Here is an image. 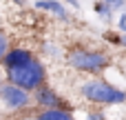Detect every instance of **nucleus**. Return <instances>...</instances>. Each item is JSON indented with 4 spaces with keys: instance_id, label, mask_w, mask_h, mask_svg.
I'll return each instance as SVG.
<instances>
[{
    "instance_id": "nucleus-2",
    "label": "nucleus",
    "mask_w": 126,
    "mask_h": 120,
    "mask_svg": "<svg viewBox=\"0 0 126 120\" xmlns=\"http://www.w3.org/2000/svg\"><path fill=\"white\" fill-rule=\"evenodd\" d=\"M82 96L95 105H122L126 102V91L109 85L102 78H93L82 85Z\"/></svg>"
},
{
    "instance_id": "nucleus-4",
    "label": "nucleus",
    "mask_w": 126,
    "mask_h": 120,
    "mask_svg": "<svg viewBox=\"0 0 126 120\" xmlns=\"http://www.w3.org/2000/svg\"><path fill=\"white\" fill-rule=\"evenodd\" d=\"M0 100H2V105H4L7 109H13V111H18V109H27V107L31 105V96H29V91L22 89V87L11 85V82H7V85L0 87Z\"/></svg>"
},
{
    "instance_id": "nucleus-6",
    "label": "nucleus",
    "mask_w": 126,
    "mask_h": 120,
    "mask_svg": "<svg viewBox=\"0 0 126 120\" xmlns=\"http://www.w3.org/2000/svg\"><path fill=\"white\" fill-rule=\"evenodd\" d=\"M33 56H31V51L29 49H22V47H16V49H9L4 56H2V67L4 69H11V67H18V65H22V62H27V60H31Z\"/></svg>"
},
{
    "instance_id": "nucleus-16",
    "label": "nucleus",
    "mask_w": 126,
    "mask_h": 120,
    "mask_svg": "<svg viewBox=\"0 0 126 120\" xmlns=\"http://www.w3.org/2000/svg\"><path fill=\"white\" fill-rule=\"evenodd\" d=\"M13 2H16V4H24V0H13Z\"/></svg>"
},
{
    "instance_id": "nucleus-14",
    "label": "nucleus",
    "mask_w": 126,
    "mask_h": 120,
    "mask_svg": "<svg viewBox=\"0 0 126 120\" xmlns=\"http://www.w3.org/2000/svg\"><path fill=\"white\" fill-rule=\"evenodd\" d=\"M89 120H104V116L100 111H95V114H89Z\"/></svg>"
},
{
    "instance_id": "nucleus-17",
    "label": "nucleus",
    "mask_w": 126,
    "mask_h": 120,
    "mask_svg": "<svg viewBox=\"0 0 126 120\" xmlns=\"http://www.w3.org/2000/svg\"><path fill=\"white\" fill-rule=\"evenodd\" d=\"M0 87H2V82H0Z\"/></svg>"
},
{
    "instance_id": "nucleus-15",
    "label": "nucleus",
    "mask_w": 126,
    "mask_h": 120,
    "mask_svg": "<svg viewBox=\"0 0 126 120\" xmlns=\"http://www.w3.org/2000/svg\"><path fill=\"white\" fill-rule=\"evenodd\" d=\"M64 2H69L71 7H75V9H80V2H78V0H64Z\"/></svg>"
},
{
    "instance_id": "nucleus-10",
    "label": "nucleus",
    "mask_w": 126,
    "mask_h": 120,
    "mask_svg": "<svg viewBox=\"0 0 126 120\" xmlns=\"http://www.w3.org/2000/svg\"><path fill=\"white\" fill-rule=\"evenodd\" d=\"M7 47H9V40H7L4 33H0V60H2V56L7 53Z\"/></svg>"
},
{
    "instance_id": "nucleus-8",
    "label": "nucleus",
    "mask_w": 126,
    "mask_h": 120,
    "mask_svg": "<svg viewBox=\"0 0 126 120\" xmlns=\"http://www.w3.org/2000/svg\"><path fill=\"white\" fill-rule=\"evenodd\" d=\"M40 120H73L71 111L62 109V107H53V109H42L40 111Z\"/></svg>"
},
{
    "instance_id": "nucleus-9",
    "label": "nucleus",
    "mask_w": 126,
    "mask_h": 120,
    "mask_svg": "<svg viewBox=\"0 0 126 120\" xmlns=\"http://www.w3.org/2000/svg\"><path fill=\"white\" fill-rule=\"evenodd\" d=\"M93 9H95V13H97V16H102V18L111 20V13H113V7H111L109 2H104V0H97V2L93 4Z\"/></svg>"
},
{
    "instance_id": "nucleus-5",
    "label": "nucleus",
    "mask_w": 126,
    "mask_h": 120,
    "mask_svg": "<svg viewBox=\"0 0 126 120\" xmlns=\"http://www.w3.org/2000/svg\"><path fill=\"white\" fill-rule=\"evenodd\" d=\"M33 91H35L33 102H35L38 107H42V109H53V107H60V96H58L51 87L40 85V87H35Z\"/></svg>"
},
{
    "instance_id": "nucleus-3",
    "label": "nucleus",
    "mask_w": 126,
    "mask_h": 120,
    "mask_svg": "<svg viewBox=\"0 0 126 120\" xmlns=\"http://www.w3.org/2000/svg\"><path fill=\"white\" fill-rule=\"evenodd\" d=\"M69 67L78 69V71H86V73H100L104 69H109L111 58L104 51H91V49H71L66 56Z\"/></svg>"
},
{
    "instance_id": "nucleus-12",
    "label": "nucleus",
    "mask_w": 126,
    "mask_h": 120,
    "mask_svg": "<svg viewBox=\"0 0 126 120\" xmlns=\"http://www.w3.org/2000/svg\"><path fill=\"white\" fill-rule=\"evenodd\" d=\"M104 38H106L109 42H113V45H120V36H115V33H111V31H109V33H104Z\"/></svg>"
},
{
    "instance_id": "nucleus-11",
    "label": "nucleus",
    "mask_w": 126,
    "mask_h": 120,
    "mask_svg": "<svg viewBox=\"0 0 126 120\" xmlns=\"http://www.w3.org/2000/svg\"><path fill=\"white\" fill-rule=\"evenodd\" d=\"M104 2H109L113 9H122V7L126 4V0H104Z\"/></svg>"
},
{
    "instance_id": "nucleus-7",
    "label": "nucleus",
    "mask_w": 126,
    "mask_h": 120,
    "mask_svg": "<svg viewBox=\"0 0 126 120\" xmlns=\"http://www.w3.org/2000/svg\"><path fill=\"white\" fill-rule=\"evenodd\" d=\"M35 9H40V11H51L53 16H58V18L64 20V22L71 20L66 7H64L62 2H58V0H35Z\"/></svg>"
},
{
    "instance_id": "nucleus-13",
    "label": "nucleus",
    "mask_w": 126,
    "mask_h": 120,
    "mask_svg": "<svg viewBox=\"0 0 126 120\" xmlns=\"http://www.w3.org/2000/svg\"><path fill=\"white\" fill-rule=\"evenodd\" d=\"M117 24H120V29H122V31L126 33V11L122 13V16H120V22H117Z\"/></svg>"
},
{
    "instance_id": "nucleus-1",
    "label": "nucleus",
    "mask_w": 126,
    "mask_h": 120,
    "mask_svg": "<svg viewBox=\"0 0 126 120\" xmlns=\"http://www.w3.org/2000/svg\"><path fill=\"white\" fill-rule=\"evenodd\" d=\"M4 71H7V80H9L11 85L22 87V89H27V91H33L35 87L44 85V80H47V69H44V65H42L40 60H35V58H31V60L18 65V67L4 69Z\"/></svg>"
}]
</instances>
